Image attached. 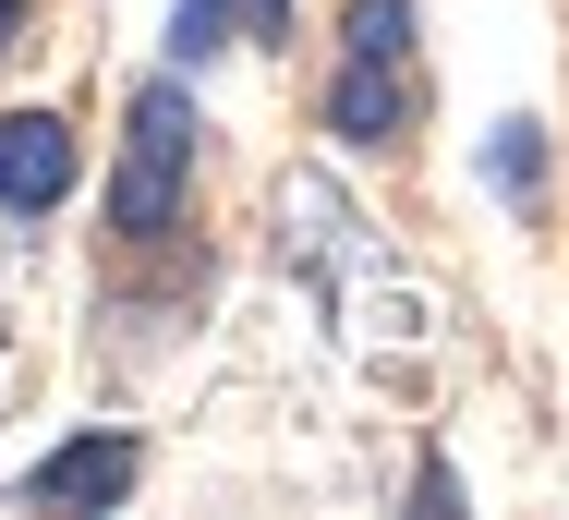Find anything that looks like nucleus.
Here are the masks:
<instances>
[{"instance_id": "f257e3e1", "label": "nucleus", "mask_w": 569, "mask_h": 520, "mask_svg": "<svg viewBox=\"0 0 569 520\" xmlns=\"http://www.w3.org/2000/svg\"><path fill=\"white\" fill-rule=\"evenodd\" d=\"M194 98L158 73L146 98H133V133H121V170H110V230L121 242H158L170 218H182V194H194Z\"/></svg>"}, {"instance_id": "f03ea898", "label": "nucleus", "mask_w": 569, "mask_h": 520, "mask_svg": "<svg viewBox=\"0 0 569 520\" xmlns=\"http://www.w3.org/2000/svg\"><path fill=\"white\" fill-rule=\"evenodd\" d=\"M73 194V121H49V109H0V207L49 218Z\"/></svg>"}, {"instance_id": "7ed1b4c3", "label": "nucleus", "mask_w": 569, "mask_h": 520, "mask_svg": "<svg viewBox=\"0 0 569 520\" xmlns=\"http://www.w3.org/2000/svg\"><path fill=\"white\" fill-rule=\"evenodd\" d=\"M133 472H146L133 436H73V448H49V460L24 472V497H37V509H121Z\"/></svg>"}, {"instance_id": "20e7f679", "label": "nucleus", "mask_w": 569, "mask_h": 520, "mask_svg": "<svg viewBox=\"0 0 569 520\" xmlns=\"http://www.w3.org/2000/svg\"><path fill=\"white\" fill-rule=\"evenodd\" d=\"M400 121H412L400 61H340V86H328V133H340V146H400Z\"/></svg>"}, {"instance_id": "39448f33", "label": "nucleus", "mask_w": 569, "mask_h": 520, "mask_svg": "<svg viewBox=\"0 0 569 520\" xmlns=\"http://www.w3.org/2000/svg\"><path fill=\"white\" fill-rule=\"evenodd\" d=\"M340 61H412V0H351L340 12Z\"/></svg>"}, {"instance_id": "423d86ee", "label": "nucleus", "mask_w": 569, "mask_h": 520, "mask_svg": "<svg viewBox=\"0 0 569 520\" xmlns=\"http://www.w3.org/2000/svg\"><path fill=\"white\" fill-rule=\"evenodd\" d=\"M497 182H509V207H533V182H546V146H533V121H509V146H497Z\"/></svg>"}, {"instance_id": "0eeeda50", "label": "nucleus", "mask_w": 569, "mask_h": 520, "mask_svg": "<svg viewBox=\"0 0 569 520\" xmlns=\"http://www.w3.org/2000/svg\"><path fill=\"white\" fill-rule=\"evenodd\" d=\"M12 24H24V0H0V49H12Z\"/></svg>"}]
</instances>
